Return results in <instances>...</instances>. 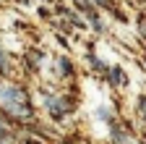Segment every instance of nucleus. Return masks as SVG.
Masks as SVG:
<instances>
[{
  "label": "nucleus",
  "instance_id": "1",
  "mask_svg": "<svg viewBox=\"0 0 146 144\" xmlns=\"http://www.w3.org/2000/svg\"><path fill=\"white\" fill-rule=\"evenodd\" d=\"M3 97H5V102H8V107H11V113H16V115H29V107H26V100H24V94H21V89L8 86L5 92H3Z\"/></svg>",
  "mask_w": 146,
  "mask_h": 144
},
{
  "label": "nucleus",
  "instance_id": "2",
  "mask_svg": "<svg viewBox=\"0 0 146 144\" xmlns=\"http://www.w3.org/2000/svg\"><path fill=\"white\" fill-rule=\"evenodd\" d=\"M0 136H3V139H5V136H8V126H5V123H3V121H0Z\"/></svg>",
  "mask_w": 146,
  "mask_h": 144
},
{
  "label": "nucleus",
  "instance_id": "3",
  "mask_svg": "<svg viewBox=\"0 0 146 144\" xmlns=\"http://www.w3.org/2000/svg\"><path fill=\"white\" fill-rule=\"evenodd\" d=\"M0 71H5V55L0 52Z\"/></svg>",
  "mask_w": 146,
  "mask_h": 144
},
{
  "label": "nucleus",
  "instance_id": "4",
  "mask_svg": "<svg viewBox=\"0 0 146 144\" xmlns=\"http://www.w3.org/2000/svg\"><path fill=\"white\" fill-rule=\"evenodd\" d=\"M141 113L146 115V100H143V97H141Z\"/></svg>",
  "mask_w": 146,
  "mask_h": 144
}]
</instances>
